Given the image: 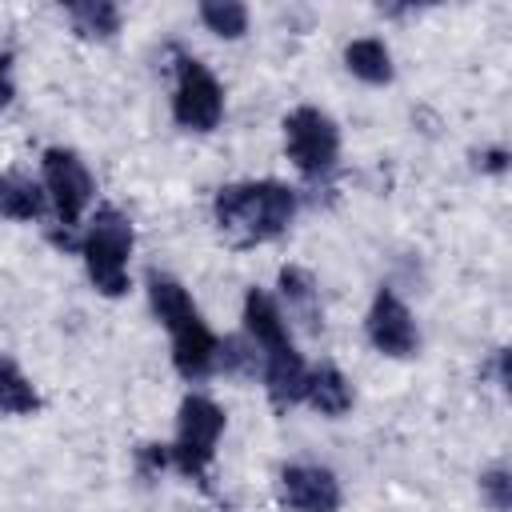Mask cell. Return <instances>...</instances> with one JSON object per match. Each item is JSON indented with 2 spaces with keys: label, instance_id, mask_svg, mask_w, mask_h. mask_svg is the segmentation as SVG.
Returning a JSON list of instances; mask_svg holds the SVG:
<instances>
[{
  "label": "cell",
  "instance_id": "5b68a950",
  "mask_svg": "<svg viewBox=\"0 0 512 512\" xmlns=\"http://www.w3.org/2000/svg\"><path fill=\"white\" fill-rule=\"evenodd\" d=\"M284 148H288V160L308 180H320L340 160V128L328 112H320L312 104H300L284 116Z\"/></svg>",
  "mask_w": 512,
  "mask_h": 512
},
{
  "label": "cell",
  "instance_id": "277c9868",
  "mask_svg": "<svg viewBox=\"0 0 512 512\" xmlns=\"http://www.w3.org/2000/svg\"><path fill=\"white\" fill-rule=\"evenodd\" d=\"M224 436V408L208 396H184L176 412V440L168 444V464H176L184 476L200 480L216 456V444Z\"/></svg>",
  "mask_w": 512,
  "mask_h": 512
},
{
  "label": "cell",
  "instance_id": "5bb4252c",
  "mask_svg": "<svg viewBox=\"0 0 512 512\" xmlns=\"http://www.w3.org/2000/svg\"><path fill=\"white\" fill-rule=\"evenodd\" d=\"M280 296L288 300V312L296 320H304V328H320V292L316 280L300 268V264H284L280 268Z\"/></svg>",
  "mask_w": 512,
  "mask_h": 512
},
{
  "label": "cell",
  "instance_id": "9a60e30c",
  "mask_svg": "<svg viewBox=\"0 0 512 512\" xmlns=\"http://www.w3.org/2000/svg\"><path fill=\"white\" fill-rule=\"evenodd\" d=\"M44 188L20 172H0V216L8 220H40L44 216Z\"/></svg>",
  "mask_w": 512,
  "mask_h": 512
},
{
  "label": "cell",
  "instance_id": "8fae6325",
  "mask_svg": "<svg viewBox=\"0 0 512 512\" xmlns=\"http://www.w3.org/2000/svg\"><path fill=\"white\" fill-rule=\"evenodd\" d=\"M260 372H264V392L272 400V408H292L304 400V384H308V368H304V356L292 348H280V352H268L260 356Z\"/></svg>",
  "mask_w": 512,
  "mask_h": 512
},
{
  "label": "cell",
  "instance_id": "e0dca14e",
  "mask_svg": "<svg viewBox=\"0 0 512 512\" xmlns=\"http://www.w3.org/2000/svg\"><path fill=\"white\" fill-rule=\"evenodd\" d=\"M0 412L8 416H32L40 412V392L36 384L8 360H0Z\"/></svg>",
  "mask_w": 512,
  "mask_h": 512
},
{
  "label": "cell",
  "instance_id": "8992f818",
  "mask_svg": "<svg viewBox=\"0 0 512 512\" xmlns=\"http://www.w3.org/2000/svg\"><path fill=\"white\" fill-rule=\"evenodd\" d=\"M172 120L184 132H212L224 120V88L188 52H176V88H172Z\"/></svg>",
  "mask_w": 512,
  "mask_h": 512
},
{
  "label": "cell",
  "instance_id": "ac0fdd59",
  "mask_svg": "<svg viewBox=\"0 0 512 512\" xmlns=\"http://www.w3.org/2000/svg\"><path fill=\"white\" fill-rule=\"evenodd\" d=\"M200 20L220 40H240L248 32V8L236 4V0H204L200 4Z\"/></svg>",
  "mask_w": 512,
  "mask_h": 512
},
{
  "label": "cell",
  "instance_id": "44dd1931",
  "mask_svg": "<svg viewBox=\"0 0 512 512\" xmlns=\"http://www.w3.org/2000/svg\"><path fill=\"white\" fill-rule=\"evenodd\" d=\"M480 168H484V172H504V168H508V152H504V148L480 152Z\"/></svg>",
  "mask_w": 512,
  "mask_h": 512
},
{
  "label": "cell",
  "instance_id": "7a4b0ae2",
  "mask_svg": "<svg viewBox=\"0 0 512 512\" xmlns=\"http://www.w3.org/2000/svg\"><path fill=\"white\" fill-rule=\"evenodd\" d=\"M148 304L160 316V324L172 336V364L184 380H204L216 372V352L220 340L212 336V328L204 324L200 308L192 304L188 288L164 272L148 276Z\"/></svg>",
  "mask_w": 512,
  "mask_h": 512
},
{
  "label": "cell",
  "instance_id": "ba28073f",
  "mask_svg": "<svg viewBox=\"0 0 512 512\" xmlns=\"http://www.w3.org/2000/svg\"><path fill=\"white\" fill-rule=\"evenodd\" d=\"M368 340L380 356H392V360H404L420 348V332H416V320L408 312V304L392 292V288H380L372 296V308H368Z\"/></svg>",
  "mask_w": 512,
  "mask_h": 512
},
{
  "label": "cell",
  "instance_id": "9c48e42d",
  "mask_svg": "<svg viewBox=\"0 0 512 512\" xmlns=\"http://www.w3.org/2000/svg\"><path fill=\"white\" fill-rule=\"evenodd\" d=\"M276 492L292 512H340V480L320 464H284Z\"/></svg>",
  "mask_w": 512,
  "mask_h": 512
},
{
  "label": "cell",
  "instance_id": "3957f363",
  "mask_svg": "<svg viewBox=\"0 0 512 512\" xmlns=\"http://www.w3.org/2000/svg\"><path fill=\"white\" fill-rule=\"evenodd\" d=\"M132 244H136L132 220L112 204L96 208V216H92V224H88V232L80 240V256H84V272H88V280H92V288L100 296L116 300V296L128 292Z\"/></svg>",
  "mask_w": 512,
  "mask_h": 512
},
{
  "label": "cell",
  "instance_id": "7c38bea8",
  "mask_svg": "<svg viewBox=\"0 0 512 512\" xmlns=\"http://www.w3.org/2000/svg\"><path fill=\"white\" fill-rule=\"evenodd\" d=\"M304 400L320 412V416H344L352 408V384L336 364H320L308 372L304 384Z\"/></svg>",
  "mask_w": 512,
  "mask_h": 512
},
{
  "label": "cell",
  "instance_id": "d6986e66",
  "mask_svg": "<svg viewBox=\"0 0 512 512\" xmlns=\"http://www.w3.org/2000/svg\"><path fill=\"white\" fill-rule=\"evenodd\" d=\"M480 496L492 504V512H508L512 508V480H508V468L504 464L480 472Z\"/></svg>",
  "mask_w": 512,
  "mask_h": 512
},
{
  "label": "cell",
  "instance_id": "6da1fadb",
  "mask_svg": "<svg viewBox=\"0 0 512 512\" xmlns=\"http://www.w3.org/2000/svg\"><path fill=\"white\" fill-rule=\"evenodd\" d=\"M296 204V188H288L284 180H240L216 192L212 216L236 248H252L276 240L292 224Z\"/></svg>",
  "mask_w": 512,
  "mask_h": 512
},
{
  "label": "cell",
  "instance_id": "30bf717a",
  "mask_svg": "<svg viewBox=\"0 0 512 512\" xmlns=\"http://www.w3.org/2000/svg\"><path fill=\"white\" fill-rule=\"evenodd\" d=\"M244 328H248V340L260 348V356L280 352V348H292L288 320H284L280 304L264 288H248L244 292Z\"/></svg>",
  "mask_w": 512,
  "mask_h": 512
},
{
  "label": "cell",
  "instance_id": "ffe728a7",
  "mask_svg": "<svg viewBox=\"0 0 512 512\" xmlns=\"http://www.w3.org/2000/svg\"><path fill=\"white\" fill-rule=\"evenodd\" d=\"M16 96V80H12V56H0V108H8Z\"/></svg>",
  "mask_w": 512,
  "mask_h": 512
},
{
  "label": "cell",
  "instance_id": "4fadbf2b",
  "mask_svg": "<svg viewBox=\"0 0 512 512\" xmlns=\"http://www.w3.org/2000/svg\"><path fill=\"white\" fill-rule=\"evenodd\" d=\"M344 64H348V72H352L356 80H364V84H392V72H396L388 44L376 40V36L352 40V44L344 48Z\"/></svg>",
  "mask_w": 512,
  "mask_h": 512
},
{
  "label": "cell",
  "instance_id": "2e32d148",
  "mask_svg": "<svg viewBox=\"0 0 512 512\" xmlns=\"http://www.w3.org/2000/svg\"><path fill=\"white\" fill-rule=\"evenodd\" d=\"M64 12L72 16L76 32L88 40H112L124 24V16L112 0H72V4H64Z\"/></svg>",
  "mask_w": 512,
  "mask_h": 512
},
{
  "label": "cell",
  "instance_id": "52a82bcc",
  "mask_svg": "<svg viewBox=\"0 0 512 512\" xmlns=\"http://www.w3.org/2000/svg\"><path fill=\"white\" fill-rule=\"evenodd\" d=\"M40 180H44V196L56 208V220L64 228H76L80 216H84V208L96 196V184H92L88 164L72 148H48L40 156Z\"/></svg>",
  "mask_w": 512,
  "mask_h": 512
}]
</instances>
